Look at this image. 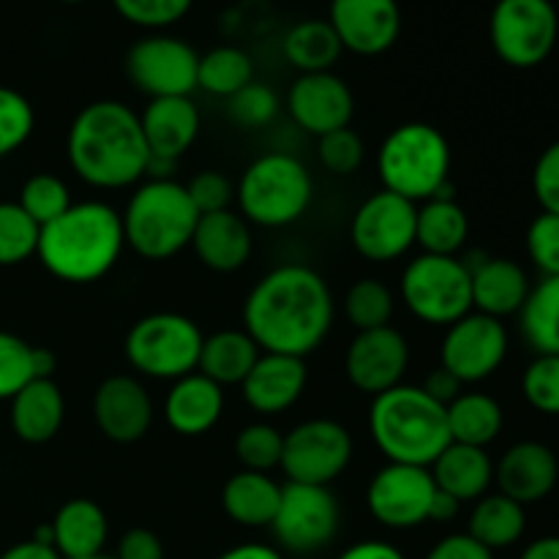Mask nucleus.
<instances>
[{
  "instance_id": "obj_5",
  "label": "nucleus",
  "mask_w": 559,
  "mask_h": 559,
  "mask_svg": "<svg viewBox=\"0 0 559 559\" xmlns=\"http://www.w3.org/2000/svg\"><path fill=\"white\" fill-rule=\"evenodd\" d=\"M120 222L126 246L134 254L162 262L191 246L200 213L183 183L173 178H151L136 186L129 205L120 213Z\"/></svg>"
},
{
  "instance_id": "obj_40",
  "label": "nucleus",
  "mask_w": 559,
  "mask_h": 559,
  "mask_svg": "<svg viewBox=\"0 0 559 559\" xmlns=\"http://www.w3.org/2000/svg\"><path fill=\"white\" fill-rule=\"evenodd\" d=\"M16 205H20L38 227H47L49 222L63 216L74 202H71V191L69 186H66V180H60L58 175L38 173L25 180Z\"/></svg>"
},
{
  "instance_id": "obj_32",
  "label": "nucleus",
  "mask_w": 559,
  "mask_h": 559,
  "mask_svg": "<svg viewBox=\"0 0 559 559\" xmlns=\"http://www.w3.org/2000/svg\"><path fill=\"white\" fill-rule=\"evenodd\" d=\"M469 238L467 211L456 200L431 197L418 207L415 218V243L424 254L456 257Z\"/></svg>"
},
{
  "instance_id": "obj_23",
  "label": "nucleus",
  "mask_w": 559,
  "mask_h": 559,
  "mask_svg": "<svg viewBox=\"0 0 559 559\" xmlns=\"http://www.w3.org/2000/svg\"><path fill=\"white\" fill-rule=\"evenodd\" d=\"M142 136L151 151V162L175 164L200 136V109L189 96L151 98L140 115Z\"/></svg>"
},
{
  "instance_id": "obj_59",
  "label": "nucleus",
  "mask_w": 559,
  "mask_h": 559,
  "mask_svg": "<svg viewBox=\"0 0 559 559\" xmlns=\"http://www.w3.org/2000/svg\"><path fill=\"white\" fill-rule=\"evenodd\" d=\"M87 559H115V557H107V555H96V557H87Z\"/></svg>"
},
{
  "instance_id": "obj_52",
  "label": "nucleus",
  "mask_w": 559,
  "mask_h": 559,
  "mask_svg": "<svg viewBox=\"0 0 559 559\" xmlns=\"http://www.w3.org/2000/svg\"><path fill=\"white\" fill-rule=\"evenodd\" d=\"M424 559H495V551L480 546L467 533H456L431 546V551Z\"/></svg>"
},
{
  "instance_id": "obj_8",
  "label": "nucleus",
  "mask_w": 559,
  "mask_h": 559,
  "mask_svg": "<svg viewBox=\"0 0 559 559\" xmlns=\"http://www.w3.org/2000/svg\"><path fill=\"white\" fill-rule=\"evenodd\" d=\"M202 342L205 336L191 317L156 311L129 328L123 355L136 374L175 382L197 371Z\"/></svg>"
},
{
  "instance_id": "obj_12",
  "label": "nucleus",
  "mask_w": 559,
  "mask_h": 559,
  "mask_svg": "<svg viewBox=\"0 0 559 559\" xmlns=\"http://www.w3.org/2000/svg\"><path fill=\"white\" fill-rule=\"evenodd\" d=\"M355 453L347 426L331 418H311L284 435L282 473L287 484L331 486L342 478Z\"/></svg>"
},
{
  "instance_id": "obj_16",
  "label": "nucleus",
  "mask_w": 559,
  "mask_h": 559,
  "mask_svg": "<svg viewBox=\"0 0 559 559\" xmlns=\"http://www.w3.org/2000/svg\"><path fill=\"white\" fill-rule=\"evenodd\" d=\"M437 486L429 467L388 462L371 478L366 489V506L382 527L413 530L429 522Z\"/></svg>"
},
{
  "instance_id": "obj_7",
  "label": "nucleus",
  "mask_w": 559,
  "mask_h": 559,
  "mask_svg": "<svg viewBox=\"0 0 559 559\" xmlns=\"http://www.w3.org/2000/svg\"><path fill=\"white\" fill-rule=\"evenodd\" d=\"M314 197V180L306 164L289 153H265L240 175L235 200L240 216L265 229L300 222Z\"/></svg>"
},
{
  "instance_id": "obj_50",
  "label": "nucleus",
  "mask_w": 559,
  "mask_h": 559,
  "mask_svg": "<svg viewBox=\"0 0 559 559\" xmlns=\"http://www.w3.org/2000/svg\"><path fill=\"white\" fill-rule=\"evenodd\" d=\"M533 191L540 211L559 216V140L551 142L535 162Z\"/></svg>"
},
{
  "instance_id": "obj_27",
  "label": "nucleus",
  "mask_w": 559,
  "mask_h": 559,
  "mask_svg": "<svg viewBox=\"0 0 559 559\" xmlns=\"http://www.w3.org/2000/svg\"><path fill=\"white\" fill-rule=\"evenodd\" d=\"M66 418L63 391L55 380H31L11 399V429L27 445H44Z\"/></svg>"
},
{
  "instance_id": "obj_26",
  "label": "nucleus",
  "mask_w": 559,
  "mask_h": 559,
  "mask_svg": "<svg viewBox=\"0 0 559 559\" xmlns=\"http://www.w3.org/2000/svg\"><path fill=\"white\" fill-rule=\"evenodd\" d=\"M224 415V388L200 371L173 382L164 399V420L180 437L207 435Z\"/></svg>"
},
{
  "instance_id": "obj_9",
  "label": "nucleus",
  "mask_w": 559,
  "mask_h": 559,
  "mask_svg": "<svg viewBox=\"0 0 559 559\" xmlns=\"http://www.w3.org/2000/svg\"><path fill=\"white\" fill-rule=\"evenodd\" d=\"M402 304L426 325H453L473 311V273L459 257L420 254L399 282Z\"/></svg>"
},
{
  "instance_id": "obj_42",
  "label": "nucleus",
  "mask_w": 559,
  "mask_h": 559,
  "mask_svg": "<svg viewBox=\"0 0 559 559\" xmlns=\"http://www.w3.org/2000/svg\"><path fill=\"white\" fill-rule=\"evenodd\" d=\"M36 347L14 333L0 331V402L14 399L31 380H36V364H33Z\"/></svg>"
},
{
  "instance_id": "obj_51",
  "label": "nucleus",
  "mask_w": 559,
  "mask_h": 559,
  "mask_svg": "<svg viewBox=\"0 0 559 559\" xmlns=\"http://www.w3.org/2000/svg\"><path fill=\"white\" fill-rule=\"evenodd\" d=\"M115 559H164V546L156 533L145 527H134L118 540Z\"/></svg>"
},
{
  "instance_id": "obj_57",
  "label": "nucleus",
  "mask_w": 559,
  "mask_h": 559,
  "mask_svg": "<svg viewBox=\"0 0 559 559\" xmlns=\"http://www.w3.org/2000/svg\"><path fill=\"white\" fill-rule=\"evenodd\" d=\"M216 559H284V555L265 544H240L235 549H227L224 555H218Z\"/></svg>"
},
{
  "instance_id": "obj_36",
  "label": "nucleus",
  "mask_w": 559,
  "mask_h": 559,
  "mask_svg": "<svg viewBox=\"0 0 559 559\" xmlns=\"http://www.w3.org/2000/svg\"><path fill=\"white\" fill-rule=\"evenodd\" d=\"M342 41H338L336 31L328 20H306L289 27L284 36V58L289 66L300 71V74H320V71H331L333 63L342 55Z\"/></svg>"
},
{
  "instance_id": "obj_30",
  "label": "nucleus",
  "mask_w": 559,
  "mask_h": 559,
  "mask_svg": "<svg viewBox=\"0 0 559 559\" xmlns=\"http://www.w3.org/2000/svg\"><path fill=\"white\" fill-rule=\"evenodd\" d=\"M282 502V486L267 473L240 469L224 484L222 508L240 527H271Z\"/></svg>"
},
{
  "instance_id": "obj_38",
  "label": "nucleus",
  "mask_w": 559,
  "mask_h": 559,
  "mask_svg": "<svg viewBox=\"0 0 559 559\" xmlns=\"http://www.w3.org/2000/svg\"><path fill=\"white\" fill-rule=\"evenodd\" d=\"M396 298L380 278H358L344 295V314L355 331H374L391 325Z\"/></svg>"
},
{
  "instance_id": "obj_11",
  "label": "nucleus",
  "mask_w": 559,
  "mask_h": 559,
  "mask_svg": "<svg viewBox=\"0 0 559 559\" xmlns=\"http://www.w3.org/2000/svg\"><path fill=\"white\" fill-rule=\"evenodd\" d=\"M338 527H342V508L331 486H282V502L271 524L278 549L311 557L333 544Z\"/></svg>"
},
{
  "instance_id": "obj_54",
  "label": "nucleus",
  "mask_w": 559,
  "mask_h": 559,
  "mask_svg": "<svg viewBox=\"0 0 559 559\" xmlns=\"http://www.w3.org/2000/svg\"><path fill=\"white\" fill-rule=\"evenodd\" d=\"M336 559H407L393 544L385 540H360L344 549Z\"/></svg>"
},
{
  "instance_id": "obj_3",
  "label": "nucleus",
  "mask_w": 559,
  "mask_h": 559,
  "mask_svg": "<svg viewBox=\"0 0 559 559\" xmlns=\"http://www.w3.org/2000/svg\"><path fill=\"white\" fill-rule=\"evenodd\" d=\"M123 246L120 213L107 202L87 200L41 227L36 254L60 282L93 284L118 265Z\"/></svg>"
},
{
  "instance_id": "obj_4",
  "label": "nucleus",
  "mask_w": 559,
  "mask_h": 559,
  "mask_svg": "<svg viewBox=\"0 0 559 559\" xmlns=\"http://www.w3.org/2000/svg\"><path fill=\"white\" fill-rule=\"evenodd\" d=\"M369 431L388 462L431 467L451 445L448 413L420 385H396L374 396Z\"/></svg>"
},
{
  "instance_id": "obj_48",
  "label": "nucleus",
  "mask_w": 559,
  "mask_h": 559,
  "mask_svg": "<svg viewBox=\"0 0 559 559\" xmlns=\"http://www.w3.org/2000/svg\"><path fill=\"white\" fill-rule=\"evenodd\" d=\"M527 254L540 276H559V216L540 211L527 227Z\"/></svg>"
},
{
  "instance_id": "obj_46",
  "label": "nucleus",
  "mask_w": 559,
  "mask_h": 559,
  "mask_svg": "<svg viewBox=\"0 0 559 559\" xmlns=\"http://www.w3.org/2000/svg\"><path fill=\"white\" fill-rule=\"evenodd\" d=\"M227 102L229 118L243 129H262L278 115V96L273 93V87L262 85V82H249Z\"/></svg>"
},
{
  "instance_id": "obj_17",
  "label": "nucleus",
  "mask_w": 559,
  "mask_h": 559,
  "mask_svg": "<svg viewBox=\"0 0 559 559\" xmlns=\"http://www.w3.org/2000/svg\"><path fill=\"white\" fill-rule=\"evenodd\" d=\"M409 366V344L402 331L385 325L374 331H358L344 355V371L355 391L364 396H380L402 385Z\"/></svg>"
},
{
  "instance_id": "obj_44",
  "label": "nucleus",
  "mask_w": 559,
  "mask_h": 559,
  "mask_svg": "<svg viewBox=\"0 0 559 559\" xmlns=\"http://www.w3.org/2000/svg\"><path fill=\"white\" fill-rule=\"evenodd\" d=\"M522 393L540 415H559V355H535L522 374Z\"/></svg>"
},
{
  "instance_id": "obj_37",
  "label": "nucleus",
  "mask_w": 559,
  "mask_h": 559,
  "mask_svg": "<svg viewBox=\"0 0 559 559\" xmlns=\"http://www.w3.org/2000/svg\"><path fill=\"white\" fill-rule=\"evenodd\" d=\"M254 82V63L238 47H216L202 55L197 66V87L218 98H233Z\"/></svg>"
},
{
  "instance_id": "obj_24",
  "label": "nucleus",
  "mask_w": 559,
  "mask_h": 559,
  "mask_svg": "<svg viewBox=\"0 0 559 559\" xmlns=\"http://www.w3.org/2000/svg\"><path fill=\"white\" fill-rule=\"evenodd\" d=\"M464 265L473 273V311L495 320L522 311L533 284L519 262L508 257H478V262L464 260Z\"/></svg>"
},
{
  "instance_id": "obj_25",
  "label": "nucleus",
  "mask_w": 559,
  "mask_h": 559,
  "mask_svg": "<svg viewBox=\"0 0 559 559\" xmlns=\"http://www.w3.org/2000/svg\"><path fill=\"white\" fill-rule=\"evenodd\" d=\"M191 249L207 271L235 273L251 260L254 238H251L249 222L240 213L218 211L200 216Z\"/></svg>"
},
{
  "instance_id": "obj_47",
  "label": "nucleus",
  "mask_w": 559,
  "mask_h": 559,
  "mask_svg": "<svg viewBox=\"0 0 559 559\" xmlns=\"http://www.w3.org/2000/svg\"><path fill=\"white\" fill-rule=\"evenodd\" d=\"M194 0H112L115 11L123 16L126 22L140 27H169L175 22L183 20L189 14Z\"/></svg>"
},
{
  "instance_id": "obj_22",
  "label": "nucleus",
  "mask_w": 559,
  "mask_h": 559,
  "mask_svg": "<svg viewBox=\"0 0 559 559\" xmlns=\"http://www.w3.org/2000/svg\"><path fill=\"white\" fill-rule=\"evenodd\" d=\"M559 462L549 445L535 440L516 442L500 456L495 467V484L500 495L519 506H535L557 489Z\"/></svg>"
},
{
  "instance_id": "obj_10",
  "label": "nucleus",
  "mask_w": 559,
  "mask_h": 559,
  "mask_svg": "<svg viewBox=\"0 0 559 559\" xmlns=\"http://www.w3.org/2000/svg\"><path fill=\"white\" fill-rule=\"evenodd\" d=\"M559 16L551 0H497L489 38L497 58L513 69H535L557 47Z\"/></svg>"
},
{
  "instance_id": "obj_29",
  "label": "nucleus",
  "mask_w": 559,
  "mask_h": 559,
  "mask_svg": "<svg viewBox=\"0 0 559 559\" xmlns=\"http://www.w3.org/2000/svg\"><path fill=\"white\" fill-rule=\"evenodd\" d=\"M55 551L63 559H87L104 555L109 535L107 513L87 497H74L58 508L52 522Z\"/></svg>"
},
{
  "instance_id": "obj_19",
  "label": "nucleus",
  "mask_w": 559,
  "mask_h": 559,
  "mask_svg": "<svg viewBox=\"0 0 559 559\" xmlns=\"http://www.w3.org/2000/svg\"><path fill=\"white\" fill-rule=\"evenodd\" d=\"M287 109L306 134L322 136L347 129L355 115V96L347 82L333 71L300 74L289 85Z\"/></svg>"
},
{
  "instance_id": "obj_1",
  "label": "nucleus",
  "mask_w": 559,
  "mask_h": 559,
  "mask_svg": "<svg viewBox=\"0 0 559 559\" xmlns=\"http://www.w3.org/2000/svg\"><path fill=\"white\" fill-rule=\"evenodd\" d=\"M336 320L325 278L309 265H278L251 287L243 304V331L262 353L306 358L322 347Z\"/></svg>"
},
{
  "instance_id": "obj_14",
  "label": "nucleus",
  "mask_w": 559,
  "mask_h": 559,
  "mask_svg": "<svg viewBox=\"0 0 559 559\" xmlns=\"http://www.w3.org/2000/svg\"><path fill=\"white\" fill-rule=\"evenodd\" d=\"M508 347L511 338L502 320L469 311L462 320L448 325L440 347V366L462 385H473L489 380L506 364Z\"/></svg>"
},
{
  "instance_id": "obj_60",
  "label": "nucleus",
  "mask_w": 559,
  "mask_h": 559,
  "mask_svg": "<svg viewBox=\"0 0 559 559\" xmlns=\"http://www.w3.org/2000/svg\"><path fill=\"white\" fill-rule=\"evenodd\" d=\"M60 3H85V0H60Z\"/></svg>"
},
{
  "instance_id": "obj_58",
  "label": "nucleus",
  "mask_w": 559,
  "mask_h": 559,
  "mask_svg": "<svg viewBox=\"0 0 559 559\" xmlns=\"http://www.w3.org/2000/svg\"><path fill=\"white\" fill-rule=\"evenodd\" d=\"M519 559H559V535H546V538L533 540Z\"/></svg>"
},
{
  "instance_id": "obj_28",
  "label": "nucleus",
  "mask_w": 559,
  "mask_h": 559,
  "mask_svg": "<svg viewBox=\"0 0 559 559\" xmlns=\"http://www.w3.org/2000/svg\"><path fill=\"white\" fill-rule=\"evenodd\" d=\"M435 486L459 502H475L489 495V486L495 484V462L486 453V448L459 445L451 442L435 464L429 467Z\"/></svg>"
},
{
  "instance_id": "obj_2",
  "label": "nucleus",
  "mask_w": 559,
  "mask_h": 559,
  "mask_svg": "<svg viewBox=\"0 0 559 559\" xmlns=\"http://www.w3.org/2000/svg\"><path fill=\"white\" fill-rule=\"evenodd\" d=\"M66 156L82 183L104 191L140 183L151 167L140 115L112 98L87 104L74 115L66 136Z\"/></svg>"
},
{
  "instance_id": "obj_41",
  "label": "nucleus",
  "mask_w": 559,
  "mask_h": 559,
  "mask_svg": "<svg viewBox=\"0 0 559 559\" xmlns=\"http://www.w3.org/2000/svg\"><path fill=\"white\" fill-rule=\"evenodd\" d=\"M38 227L16 202H0V265H20L38 249Z\"/></svg>"
},
{
  "instance_id": "obj_13",
  "label": "nucleus",
  "mask_w": 559,
  "mask_h": 559,
  "mask_svg": "<svg viewBox=\"0 0 559 559\" xmlns=\"http://www.w3.org/2000/svg\"><path fill=\"white\" fill-rule=\"evenodd\" d=\"M415 202L382 189L358 205L349 224V240L364 260L385 265L415 246Z\"/></svg>"
},
{
  "instance_id": "obj_18",
  "label": "nucleus",
  "mask_w": 559,
  "mask_h": 559,
  "mask_svg": "<svg viewBox=\"0 0 559 559\" xmlns=\"http://www.w3.org/2000/svg\"><path fill=\"white\" fill-rule=\"evenodd\" d=\"M153 399L131 374H112L93 393V424L118 445L140 442L153 426Z\"/></svg>"
},
{
  "instance_id": "obj_49",
  "label": "nucleus",
  "mask_w": 559,
  "mask_h": 559,
  "mask_svg": "<svg viewBox=\"0 0 559 559\" xmlns=\"http://www.w3.org/2000/svg\"><path fill=\"white\" fill-rule=\"evenodd\" d=\"M186 191H189L191 202H194V207L200 216H207V213H218V211H229V202L235 200L233 180H229L224 173H216V169L197 173L194 178L186 183Z\"/></svg>"
},
{
  "instance_id": "obj_20",
  "label": "nucleus",
  "mask_w": 559,
  "mask_h": 559,
  "mask_svg": "<svg viewBox=\"0 0 559 559\" xmlns=\"http://www.w3.org/2000/svg\"><path fill=\"white\" fill-rule=\"evenodd\" d=\"M328 22L344 49L371 58L396 44L402 11L396 0H333Z\"/></svg>"
},
{
  "instance_id": "obj_55",
  "label": "nucleus",
  "mask_w": 559,
  "mask_h": 559,
  "mask_svg": "<svg viewBox=\"0 0 559 559\" xmlns=\"http://www.w3.org/2000/svg\"><path fill=\"white\" fill-rule=\"evenodd\" d=\"M0 559H63L55 551V546L38 544V540H22V544H14L11 549H5Z\"/></svg>"
},
{
  "instance_id": "obj_6",
  "label": "nucleus",
  "mask_w": 559,
  "mask_h": 559,
  "mask_svg": "<svg viewBox=\"0 0 559 559\" xmlns=\"http://www.w3.org/2000/svg\"><path fill=\"white\" fill-rule=\"evenodd\" d=\"M451 142L431 123L399 126L377 151V175L385 191L409 202L431 200L451 180Z\"/></svg>"
},
{
  "instance_id": "obj_33",
  "label": "nucleus",
  "mask_w": 559,
  "mask_h": 559,
  "mask_svg": "<svg viewBox=\"0 0 559 559\" xmlns=\"http://www.w3.org/2000/svg\"><path fill=\"white\" fill-rule=\"evenodd\" d=\"M448 429H451V442L473 448H489L500 437L506 413L500 402L489 393H459L445 407Z\"/></svg>"
},
{
  "instance_id": "obj_39",
  "label": "nucleus",
  "mask_w": 559,
  "mask_h": 559,
  "mask_svg": "<svg viewBox=\"0 0 559 559\" xmlns=\"http://www.w3.org/2000/svg\"><path fill=\"white\" fill-rule=\"evenodd\" d=\"M282 451L284 435L265 420L243 426L235 437V456H238L240 467L251 469V473L271 475L273 469L282 467Z\"/></svg>"
},
{
  "instance_id": "obj_34",
  "label": "nucleus",
  "mask_w": 559,
  "mask_h": 559,
  "mask_svg": "<svg viewBox=\"0 0 559 559\" xmlns=\"http://www.w3.org/2000/svg\"><path fill=\"white\" fill-rule=\"evenodd\" d=\"M527 530V513L524 506L513 502L506 495H484L475 502L473 513H469L467 535L486 546L489 551L508 549V546L519 544Z\"/></svg>"
},
{
  "instance_id": "obj_35",
  "label": "nucleus",
  "mask_w": 559,
  "mask_h": 559,
  "mask_svg": "<svg viewBox=\"0 0 559 559\" xmlns=\"http://www.w3.org/2000/svg\"><path fill=\"white\" fill-rule=\"evenodd\" d=\"M519 322L535 355H559V276H544L530 289Z\"/></svg>"
},
{
  "instance_id": "obj_15",
  "label": "nucleus",
  "mask_w": 559,
  "mask_h": 559,
  "mask_svg": "<svg viewBox=\"0 0 559 559\" xmlns=\"http://www.w3.org/2000/svg\"><path fill=\"white\" fill-rule=\"evenodd\" d=\"M200 55L191 44L175 36H147L126 55V74L131 85L151 98L191 96L197 91Z\"/></svg>"
},
{
  "instance_id": "obj_45",
  "label": "nucleus",
  "mask_w": 559,
  "mask_h": 559,
  "mask_svg": "<svg viewBox=\"0 0 559 559\" xmlns=\"http://www.w3.org/2000/svg\"><path fill=\"white\" fill-rule=\"evenodd\" d=\"M366 147L358 131L336 129L331 134L317 136V158L331 175H353L364 164Z\"/></svg>"
},
{
  "instance_id": "obj_56",
  "label": "nucleus",
  "mask_w": 559,
  "mask_h": 559,
  "mask_svg": "<svg viewBox=\"0 0 559 559\" xmlns=\"http://www.w3.org/2000/svg\"><path fill=\"white\" fill-rule=\"evenodd\" d=\"M459 511H462V502L453 500L451 495H445V491L437 489L435 500H431V511H429V522H437V524H448L453 522V519L459 516Z\"/></svg>"
},
{
  "instance_id": "obj_31",
  "label": "nucleus",
  "mask_w": 559,
  "mask_h": 559,
  "mask_svg": "<svg viewBox=\"0 0 559 559\" xmlns=\"http://www.w3.org/2000/svg\"><path fill=\"white\" fill-rule=\"evenodd\" d=\"M260 355L262 349L246 331H218L202 342L197 371L222 388L240 385Z\"/></svg>"
},
{
  "instance_id": "obj_21",
  "label": "nucleus",
  "mask_w": 559,
  "mask_h": 559,
  "mask_svg": "<svg viewBox=\"0 0 559 559\" xmlns=\"http://www.w3.org/2000/svg\"><path fill=\"white\" fill-rule=\"evenodd\" d=\"M306 382H309L306 358L262 353L254 369L240 382V393L257 415L273 418V415L287 413L300 402Z\"/></svg>"
},
{
  "instance_id": "obj_43",
  "label": "nucleus",
  "mask_w": 559,
  "mask_h": 559,
  "mask_svg": "<svg viewBox=\"0 0 559 559\" xmlns=\"http://www.w3.org/2000/svg\"><path fill=\"white\" fill-rule=\"evenodd\" d=\"M36 126V112L31 102L14 87L0 85V158L20 151L33 134Z\"/></svg>"
},
{
  "instance_id": "obj_53",
  "label": "nucleus",
  "mask_w": 559,
  "mask_h": 559,
  "mask_svg": "<svg viewBox=\"0 0 559 559\" xmlns=\"http://www.w3.org/2000/svg\"><path fill=\"white\" fill-rule=\"evenodd\" d=\"M420 388H424V391L429 393V396L435 399V402H440L442 407H448V404H451L453 399H456L459 393H462V382H459L453 374H448V371L442 369V366H437V369L431 371L429 377H426L424 385H420Z\"/></svg>"
}]
</instances>
